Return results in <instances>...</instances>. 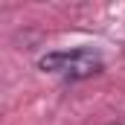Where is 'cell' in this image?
I'll return each mask as SVG.
<instances>
[{
    "instance_id": "obj_1",
    "label": "cell",
    "mask_w": 125,
    "mask_h": 125,
    "mask_svg": "<svg viewBox=\"0 0 125 125\" xmlns=\"http://www.w3.org/2000/svg\"><path fill=\"white\" fill-rule=\"evenodd\" d=\"M41 70H50V73H61L67 79H87L102 70V58L90 52V50H73V52H47L41 61Z\"/></svg>"
}]
</instances>
